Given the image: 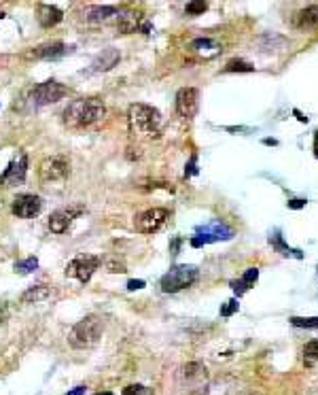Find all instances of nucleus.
<instances>
[{
    "label": "nucleus",
    "mask_w": 318,
    "mask_h": 395,
    "mask_svg": "<svg viewBox=\"0 0 318 395\" xmlns=\"http://www.w3.org/2000/svg\"><path fill=\"white\" fill-rule=\"evenodd\" d=\"M36 19H38V24L42 28H53V26H57L64 19V13L57 7H53V5H40L38 13H36Z\"/></svg>",
    "instance_id": "f3484780"
},
{
    "label": "nucleus",
    "mask_w": 318,
    "mask_h": 395,
    "mask_svg": "<svg viewBox=\"0 0 318 395\" xmlns=\"http://www.w3.org/2000/svg\"><path fill=\"white\" fill-rule=\"evenodd\" d=\"M70 174V164L66 158H47L38 168V177L42 183H62Z\"/></svg>",
    "instance_id": "423d86ee"
},
{
    "label": "nucleus",
    "mask_w": 318,
    "mask_h": 395,
    "mask_svg": "<svg viewBox=\"0 0 318 395\" xmlns=\"http://www.w3.org/2000/svg\"><path fill=\"white\" fill-rule=\"evenodd\" d=\"M66 51H68V47L64 43H60V40H55V43H47V45H40V47L32 49L28 55L34 60H57V58H62Z\"/></svg>",
    "instance_id": "2eb2a0df"
},
{
    "label": "nucleus",
    "mask_w": 318,
    "mask_h": 395,
    "mask_svg": "<svg viewBox=\"0 0 318 395\" xmlns=\"http://www.w3.org/2000/svg\"><path fill=\"white\" fill-rule=\"evenodd\" d=\"M36 268H38V259L36 257H28V259L15 264V272L17 274H32Z\"/></svg>",
    "instance_id": "5701e85b"
},
{
    "label": "nucleus",
    "mask_w": 318,
    "mask_h": 395,
    "mask_svg": "<svg viewBox=\"0 0 318 395\" xmlns=\"http://www.w3.org/2000/svg\"><path fill=\"white\" fill-rule=\"evenodd\" d=\"M238 302L236 300H229L225 306H221V317H231V315H234V313H238Z\"/></svg>",
    "instance_id": "7c9ffc66"
},
{
    "label": "nucleus",
    "mask_w": 318,
    "mask_h": 395,
    "mask_svg": "<svg viewBox=\"0 0 318 395\" xmlns=\"http://www.w3.org/2000/svg\"><path fill=\"white\" fill-rule=\"evenodd\" d=\"M11 208H13V213H15L17 217L32 219V217H36L42 210V200L38 195H34V193H19V195H15V200H13Z\"/></svg>",
    "instance_id": "9d476101"
},
{
    "label": "nucleus",
    "mask_w": 318,
    "mask_h": 395,
    "mask_svg": "<svg viewBox=\"0 0 318 395\" xmlns=\"http://www.w3.org/2000/svg\"><path fill=\"white\" fill-rule=\"evenodd\" d=\"M112 15H117V9L115 7H92V9H87L85 19L87 21H106Z\"/></svg>",
    "instance_id": "412c9836"
},
{
    "label": "nucleus",
    "mask_w": 318,
    "mask_h": 395,
    "mask_svg": "<svg viewBox=\"0 0 318 395\" xmlns=\"http://www.w3.org/2000/svg\"><path fill=\"white\" fill-rule=\"evenodd\" d=\"M199 276V270L191 264H183V266H174L162 276L159 280V287H162L164 293H176L183 291L187 287H191Z\"/></svg>",
    "instance_id": "20e7f679"
},
{
    "label": "nucleus",
    "mask_w": 318,
    "mask_h": 395,
    "mask_svg": "<svg viewBox=\"0 0 318 395\" xmlns=\"http://www.w3.org/2000/svg\"><path fill=\"white\" fill-rule=\"evenodd\" d=\"M68 94V90L62 85V83L57 81H45L36 85L32 92H30V102L34 106H45V104H53L57 100H62V98Z\"/></svg>",
    "instance_id": "39448f33"
},
{
    "label": "nucleus",
    "mask_w": 318,
    "mask_h": 395,
    "mask_svg": "<svg viewBox=\"0 0 318 395\" xmlns=\"http://www.w3.org/2000/svg\"><path fill=\"white\" fill-rule=\"evenodd\" d=\"M100 336H102V321L98 317H85L77 325H72L68 334V344L79 350L92 348L100 340Z\"/></svg>",
    "instance_id": "7ed1b4c3"
},
{
    "label": "nucleus",
    "mask_w": 318,
    "mask_h": 395,
    "mask_svg": "<svg viewBox=\"0 0 318 395\" xmlns=\"http://www.w3.org/2000/svg\"><path fill=\"white\" fill-rule=\"evenodd\" d=\"M98 395H112V393H98Z\"/></svg>",
    "instance_id": "37998d69"
},
{
    "label": "nucleus",
    "mask_w": 318,
    "mask_h": 395,
    "mask_svg": "<svg viewBox=\"0 0 318 395\" xmlns=\"http://www.w3.org/2000/svg\"><path fill=\"white\" fill-rule=\"evenodd\" d=\"M193 174H197V155H191L189 164H187V168H185V177L187 179L193 177Z\"/></svg>",
    "instance_id": "2f4dec72"
},
{
    "label": "nucleus",
    "mask_w": 318,
    "mask_h": 395,
    "mask_svg": "<svg viewBox=\"0 0 318 395\" xmlns=\"http://www.w3.org/2000/svg\"><path fill=\"white\" fill-rule=\"evenodd\" d=\"M85 391H87L85 387H75V389H70L66 395H85Z\"/></svg>",
    "instance_id": "c9c22d12"
},
{
    "label": "nucleus",
    "mask_w": 318,
    "mask_h": 395,
    "mask_svg": "<svg viewBox=\"0 0 318 395\" xmlns=\"http://www.w3.org/2000/svg\"><path fill=\"white\" fill-rule=\"evenodd\" d=\"M119 60H121L119 49H115V47L102 49V53H100L98 58L94 60L92 70H96V73H106V70H112L115 66H117V64H119Z\"/></svg>",
    "instance_id": "dca6fc26"
},
{
    "label": "nucleus",
    "mask_w": 318,
    "mask_h": 395,
    "mask_svg": "<svg viewBox=\"0 0 318 395\" xmlns=\"http://www.w3.org/2000/svg\"><path fill=\"white\" fill-rule=\"evenodd\" d=\"M212 47H214V43L210 38H197V40H193V43H191V49H195V51H208Z\"/></svg>",
    "instance_id": "cd10ccee"
},
{
    "label": "nucleus",
    "mask_w": 318,
    "mask_h": 395,
    "mask_svg": "<svg viewBox=\"0 0 318 395\" xmlns=\"http://www.w3.org/2000/svg\"><path fill=\"white\" fill-rule=\"evenodd\" d=\"M206 365L204 363H199V361H191V363H187L183 365V380H187V383H199V380H204L206 378Z\"/></svg>",
    "instance_id": "6ab92c4d"
},
{
    "label": "nucleus",
    "mask_w": 318,
    "mask_h": 395,
    "mask_svg": "<svg viewBox=\"0 0 318 395\" xmlns=\"http://www.w3.org/2000/svg\"><path fill=\"white\" fill-rule=\"evenodd\" d=\"M104 117H106V106L100 98H77L62 113L64 123L72 130L92 128V125L102 121Z\"/></svg>",
    "instance_id": "f257e3e1"
},
{
    "label": "nucleus",
    "mask_w": 318,
    "mask_h": 395,
    "mask_svg": "<svg viewBox=\"0 0 318 395\" xmlns=\"http://www.w3.org/2000/svg\"><path fill=\"white\" fill-rule=\"evenodd\" d=\"M208 9V3H189L187 5V13H189V15H201V13H204Z\"/></svg>",
    "instance_id": "bb28decb"
},
{
    "label": "nucleus",
    "mask_w": 318,
    "mask_h": 395,
    "mask_svg": "<svg viewBox=\"0 0 318 395\" xmlns=\"http://www.w3.org/2000/svg\"><path fill=\"white\" fill-rule=\"evenodd\" d=\"M269 243H271V247H276L278 251H282L284 255H291V253H293L295 257H299V259H301V251H297V249H288V247L282 243V236H280L278 232H276V234H274V236L269 238Z\"/></svg>",
    "instance_id": "4be33fe9"
},
{
    "label": "nucleus",
    "mask_w": 318,
    "mask_h": 395,
    "mask_svg": "<svg viewBox=\"0 0 318 395\" xmlns=\"http://www.w3.org/2000/svg\"><path fill=\"white\" fill-rule=\"evenodd\" d=\"M121 395H149L147 387H142V385H129L121 391Z\"/></svg>",
    "instance_id": "c756f323"
},
{
    "label": "nucleus",
    "mask_w": 318,
    "mask_h": 395,
    "mask_svg": "<svg viewBox=\"0 0 318 395\" xmlns=\"http://www.w3.org/2000/svg\"><path fill=\"white\" fill-rule=\"evenodd\" d=\"M49 293H51V289H49L47 285H36V287H30L28 291H24L21 302H24V304H38V302H42V300H47Z\"/></svg>",
    "instance_id": "aec40b11"
},
{
    "label": "nucleus",
    "mask_w": 318,
    "mask_h": 395,
    "mask_svg": "<svg viewBox=\"0 0 318 395\" xmlns=\"http://www.w3.org/2000/svg\"><path fill=\"white\" fill-rule=\"evenodd\" d=\"M306 206V200H288V208H293V210H299V208H303Z\"/></svg>",
    "instance_id": "f704fd0d"
},
{
    "label": "nucleus",
    "mask_w": 318,
    "mask_h": 395,
    "mask_svg": "<svg viewBox=\"0 0 318 395\" xmlns=\"http://www.w3.org/2000/svg\"><path fill=\"white\" fill-rule=\"evenodd\" d=\"M253 70H255V66H251L244 60H231L225 66V73H253Z\"/></svg>",
    "instance_id": "b1692460"
},
{
    "label": "nucleus",
    "mask_w": 318,
    "mask_h": 395,
    "mask_svg": "<svg viewBox=\"0 0 318 395\" xmlns=\"http://www.w3.org/2000/svg\"><path fill=\"white\" fill-rule=\"evenodd\" d=\"M100 266V257L96 255H79L66 266V276H75L81 283H87Z\"/></svg>",
    "instance_id": "6e6552de"
},
{
    "label": "nucleus",
    "mask_w": 318,
    "mask_h": 395,
    "mask_svg": "<svg viewBox=\"0 0 318 395\" xmlns=\"http://www.w3.org/2000/svg\"><path fill=\"white\" fill-rule=\"evenodd\" d=\"M81 215V208H64V210H57V213H53L49 217V230L53 234H64L68 228H70V223L75 221L77 217Z\"/></svg>",
    "instance_id": "ddd939ff"
},
{
    "label": "nucleus",
    "mask_w": 318,
    "mask_h": 395,
    "mask_svg": "<svg viewBox=\"0 0 318 395\" xmlns=\"http://www.w3.org/2000/svg\"><path fill=\"white\" fill-rule=\"evenodd\" d=\"M231 289H234L238 295H242V293H246L248 287L244 285V283H242V278H240V280H231Z\"/></svg>",
    "instance_id": "473e14b6"
},
{
    "label": "nucleus",
    "mask_w": 318,
    "mask_h": 395,
    "mask_svg": "<svg viewBox=\"0 0 318 395\" xmlns=\"http://www.w3.org/2000/svg\"><path fill=\"white\" fill-rule=\"evenodd\" d=\"M295 115H297V119H299V121H308V117H303L299 111H295Z\"/></svg>",
    "instance_id": "ea45409f"
},
{
    "label": "nucleus",
    "mask_w": 318,
    "mask_h": 395,
    "mask_svg": "<svg viewBox=\"0 0 318 395\" xmlns=\"http://www.w3.org/2000/svg\"><path fill=\"white\" fill-rule=\"evenodd\" d=\"M129 132L142 138H159L162 134V115L149 104H132L127 111Z\"/></svg>",
    "instance_id": "f03ea898"
},
{
    "label": "nucleus",
    "mask_w": 318,
    "mask_h": 395,
    "mask_svg": "<svg viewBox=\"0 0 318 395\" xmlns=\"http://www.w3.org/2000/svg\"><path fill=\"white\" fill-rule=\"evenodd\" d=\"M240 395H259V393H253V391H244V393H240Z\"/></svg>",
    "instance_id": "a19ab883"
},
{
    "label": "nucleus",
    "mask_w": 318,
    "mask_h": 395,
    "mask_svg": "<svg viewBox=\"0 0 318 395\" xmlns=\"http://www.w3.org/2000/svg\"><path fill=\"white\" fill-rule=\"evenodd\" d=\"M263 143H265V145H278V140H276V138H265Z\"/></svg>",
    "instance_id": "4c0bfd02"
},
{
    "label": "nucleus",
    "mask_w": 318,
    "mask_h": 395,
    "mask_svg": "<svg viewBox=\"0 0 318 395\" xmlns=\"http://www.w3.org/2000/svg\"><path fill=\"white\" fill-rule=\"evenodd\" d=\"M144 287V280H129L127 283V289L129 291H138V289H142Z\"/></svg>",
    "instance_id": "72a5a7b5"
},
{
    "label": "nucleus",
    "mask_w": 318,
    "mask_h": 395,
    "mask_svg": "<svg viewBox=\"0 0 318 395\" xmlns=\"http://www.w3.org/2000/svg\"><path fill=\"white\" fill-rule=\"evenodd\" d=\"M117 30L121 34H132V32H144L149 34L151 30V24L147 19H142L140 13L136 11H127V13H121L119 19H117Z\"/></svg>",
    "instance_id": "f8f14e48"
},
{
    "label": "nucleus",
    "mask_w": 318,
    "mask_h": 395,
    "mask_svg": "<svg viewBox=\"0 0 318 395\" xmlns=\"http://www.w3.org/2000/svg\"><path fill=\"white\" fill-rule=\"evenodd\" d=\"M197 234H199V236H208L212 243L229 240V238H234V230L227 228V225H223L221 221H212V223H208V225H199Z\"/></svg>",
    "instance_id": "4468645a"
},
{
    "label": "nucleus",
    "mask_w": 318,
    "mask_h": 395,
    "mask_svg": "<svg viewBox=\"0 0 318 395\" xmlns=\"http://www.w3.org/2000/svg\"><path fill=\"white\" fill-rule=\"evenodd\" d=\"M291 323L295 327L314 330V327H318V317H291Z\"/></svg>",
    "instance_id": "393cba45"
},
{
    "label": "nucleus",
    "mask_w": 318,
    "mask_h": 395,
    "mask_svg": "<svg viewBox=\"0 0 318 395\" xmlns=\"http://www.w3.org/2000/svg\"><path fill=\"white\" fill-rule=\"evenodd\" d=\"M168 217H170V213L166 208H149V210H144V213L136 215L134 228L140 234H153L168 221Z\"/></svg>",
    "instance_id": "0eeeda50"
},
{
    "label": "nucleus",
    "mask_w": 318,
    "mask_h": 395,
    "mask_svg": "<svg viewBox=\"0 0 318 395\" xmlns=\"http://www.w3.org/2000/svg\"><path fill=\"white\" fill-rule=\"evenodd\" d=\"M3 17H5V13H3V11H0V19H3Z\"/></svg>",
    "instance_id": "79ce46f5"
},
{
    "label": "nucleus",
    "mask_w": 318,
    "mask_h": 395,
    "mask_svg": "<svg viewBox=\"0 0 318 395\" xmlns=\"http://www.w3.org/2000/svg\"><path fill=\"white\" fill-rule=\"evenodd\" d=\"M189 395H206V389H197V391H193V393H189Z\"/></svg>",
    "instance_id": "58836bf2"
},
{
    "label": "nucleus",
    "mask_w": 318,
    "mask_h": 395,
    "mask_svg": "<svg viewBox=\"0 0 318 395\" xmlns=\"http://www.w3.org/2000/svg\"><path fill=\"white\" fill-rule=\"evenodd\" d=\"M199 106V94L195 87H183L176 94V113L185 119H193Z\"/></svg>",
    "instance_id": "9b49d317"
},
{
    "label": "nucleus",
    "mask_w": 318,
    "mask_h": 395,
    "mask_svg": "<svg viewBox=\"0 0 318 395\" xmlns=\"http://www.w3.org/2000/svg\"><path fill=\"white\" fill-rule=\"evenodd\" d=\"M314 155L318 158V132H316V136H314Z\"/></svg>",
    "instance_id": "e433bc0d"
},
{
    "label": "nucleus",
    "mask_w": 318,
    "mask_h": 395,
    "mask_svg": "<svg viewBox=\"0 0 318 395\" xmlns=\"http://www.w3.org/2000/svg\"><path fill=\"white\" fill-rule=\"evenodd\" d=\"M28 172V155L19 153L15 160H11L9 166L5 168V172L0 174V185L13 187V185H21Z\"/></svg>",
    "instance_id": "1a4fd4ad"
},
{
    "label": "nucleus",
    "mask_w": 318,
    "mask_h": 395,
    "mask_svg": "<svg viewBox=\"0 0 318 395\" xmlns=\"http://www.w3.org/2000/svg\"><path fill=\"white\" fill-rule=\"evenodd\" d=\"M257 278H259V270H257V268H248V270L244 272V276H242V283L246 287H251V285L257 283Z\"/></svg>",
    "instance_id": "a878e982"
},
{
    "label": "nucleus",
    "mask_w": 318,
    "mask_h": 395,
    "mask_svg": "<svg viewBox=\"0 0 318 395\" xmlns=\"http://www.w3.org/2000/svg\"><path fill=\"white\" fill-rule=\"evenodd\" d=\"M295 28H299V30H318V5L299 11L295 15Z\"/></svg>",
    "instance_id": "a211bd4d"
},
{
    "label": "nucleus",
    "mask_w": 318,
    "mask_h": 395,
    "mask_svg": "<svg viewBox=\"0 0 318 395\" xmlns=\"http://www.w3.org/2000/svg\"><path fill=\"white\" fill-rule=\"evenodd\" d=\"M303 355L308 359H318V340H310L306 346H303Z\"/></svg>",
    "instance_id": "c85d7f7f"
}]
</instances>
